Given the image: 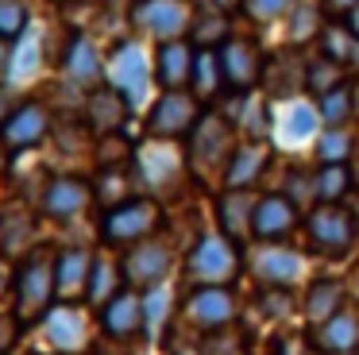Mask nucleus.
Returning a JSON list of instances; mask_svg holds the SVG:
<instances>
[{"label": "nucleus", "mask_w": 359, "mask_h": 355, "mask_svg": "<svg viewBox=\"0 0 359 355\" xmlns=\"http://www.w3.org/2000/svg\"><path fill=\"white\" fill-rule=\"evenodd\" d=\"M55 259H58V251H50V247H32L16 262V274H12V313L24 321V328L27 324H43V316L58 305Z\"/></svg>", "instance_id": "1"}, {"label": "nucleus", "mask_w": 359, "mask_h": 355, "mask_svg": "<svg viewBox=\"0 0 359 355\" xmlns=\"http://www.w3.org/2000/svg\"><path fill=\"white\" fill-rule=\"evenodd\" d=\"M240 131H236V120H228V116L220 112H205L201 123H197L194 131H189V151H186V166L194 170L197 178H209V174H220L224 178V166L228 159L236 154V147H240Z\"/></svg>", "instance_id": "2"}, {"label": "nucleus", "mask_w": 359, "mask_h": 355, "mask_svg": "<svg viewBox=\"0 0 359 355\" xmlns=\"http://www.w3.org/2000/svg\"><path fill=\"white\" fill-rule=\"evenodd\" d=\"M243 270V247L220 232L197 236L186 255V278L194 286H232Z\"/></svg>", "instance_id": "3"}, {"label": "nucleus", "mask_w": 359, "mask_h": 355, "mask_svg": "<svg viewBox=\"0 0 359 355\" xmlns=\"http://www.w3.org/2000/svg\"><path fill=\"white\" fill-rule=\"evenodd\" d=\"M305 239L309 247L328 262H340L351 255L355 247V236H359V216L344 205H313L305 213Z\"/></svg>", "instance_id": "4"}, {"label": "nucleus", "mask_w": 359, "mask_h": 355, "mask_svg": "<svg viewBox=\"0 0 359 355\" xmlns=\"http://www.w3.org/2000/svg\"><path fill=\"white\" fill-rule=\"evenodd\" d=\"M163 228V205L147 193L124 201L116 208H104L101 216V243L104 247H135L143 239H151Z\"/></svg>", "instance_id": "5"}, {"label": "nucleus", "mask_w": 359, "mask_h": 355, "mask_svg": "<svg viewBox=\"0 0 359 355\" xmlns=\"http://www.w3.org/2000/svg\"><path fill=\"white\" fill-rule=\"evenodd\" d=\"M132 170H135V182L147 189V197L163 201L170 193H178L182 178H186V159L174 151V143L151 139L147 147H140L132 154Z\"/></svg>", "instance_id": "6"}, {"label": "nucleus", "mask_w": 359, "mask_h": 355, "mask_svg": "<svg viewBox=\"0 0 359 355\" xmlns=\"http://www.w3.org/2000/svg\"><path fill=\"white\" fill-rule=\"evenodd\" d=\"M197 20L194 0H132V27L147 39H186Z\"/></svg>", "instance_id": "7"}, {"label": "nucleus", "mask_w": 359, "mask_h": 355, "mask_svg": "<svg viewBox=\"0 0 359 355\" xmlns=\"http://www.w3.org/2000/svg\"><path fill=\"white\" fill-rule=\"evenodd\" d=\"M209 108L194 97L189 89H170L151 105L147 112V135L151 139H166V143H178V139H189V131L201 123V116Z\"/></svg>", "instance_id": "8"}, {"label": "nucleus", "mask_w": 359, "mask_h": 355, "mask_svg": "<svg viewBox=\"0 0 359 355\" xmlns=\"http://www.w3.org/2000/svg\"><path fill=\"white\" fill-rule=\"evenodd\" d=\"M174 259H178V251H174L166 239H158V236H151V239H143V243L128 247V255L120 259L124 286H132V290H140V293L155 290V286H163L166 278H170Z\"/></svg>", "instance_id": "9"}, {"label": "nucleus", "mask_w": 359, "mask_h": 355, "mask_svg": "<svg viewBox=\"0 0 359 355\" xmlns=\"http://www.w3.org/2000/svg\"><path fill=\"white\" fill-rule=\"evenodd\" d=\"M182 316L197 332H217L228 324H240V293L232 286H194L182 301Z\"/></svg>", "instance_id": "10"}, {"label": "nucleus", "mask_w": 359, "mask_h": 355, "mask_svg": "<svg viewBox=\"0 0 359 355\" xmlns=\"http://www.w3.org/2000/svg\"><path fill=\"white\" fill-rule=\"evenodd\" d=\"M217 54H220V69H224V89H232L236 97H248V93H255V85H263L266 54L259 39L232 35Z\"/></svg>", "instance_id": "11"}, {"label": "nucleus", "mask_w": 359, "mask_h": 355, "mask_svg": "<svg viewBox=\"0 0 359 355\" xmlns=\"http://www.w3.org/2000/svg\"><path fill=\"white\" fill-rule=\"evenodd\" d=\"M50 131H55V112H50L43 100L27 97V100H20L16 112L4 120V128H0V147H4V151H32V147H39Z\"/></svg>", "instance_id": "12"}, {"label": "nucleus", "mask_w": 359, "mask_h": 355, "mask_svg": "<svg viewBox=\"0 0 359 355\" xmlns=\"http://www.w3.org/2000/svg\"><path fill=\"white\" fill-rule=\"evenodd\" d=\"M302 220L305 213L286 193H259L255 216H251V239H259V243H286Z\"/></svg>", "instance_id": "13"}, {"label": "nucleus", "mask_w": 359, "mask_h": 355, "mask_svg": "<svg viewBox=\"0 0 359 355\" xmlns=\"http://www.w3.org/2000/svg\"><path fill=\"white\" fill-rule=\"evenodd\" d=\"M89 205H93V182H89V178H78V174L47 178V185H43V193H39V213L47 216V220H58V224L81 216Z\"/></svg>", "instance_id": "14"}, {"label": "nucleus", "mask_w": 359, "mask_h": 355, "mask_svg": "<svg viewBox=\"0 0 359 355\" xmlns=\"http://www.w3.org/2000/svg\"><path fill=\"white\" fill-rule=\"evenodd\" d=\"M101 328L104 336L120 340V344H132V340L147 336V309H143V293L124 286L120 293H112L101 305Z\"/></svg>", "instance_id": "15"}, {"label": "nucleus", "mask_w": 359, "mask_h": 355, "mask_svg": "<svg viewBox=\"0 0 359 355\" xmlns=\"http://www.w3.org/2000/svg\"><path fill=\"white\" fill-rule=\"evenodd\" d=\"M58 66H62L66 85H74L78 93H93L104 85V62H101V51H97V43L89 35H70Z\"/></svg>", "instance_id": "16"}, {"label": "nucleus", "mask_w": 359, "mask_h": 355, "mask_svg": "<svg viewBox=\"0 0 359 355\" xmlns=\"http://www.w3.org/2000/svg\"><path fill=\"white\" fill-rule=\"evenodd\" d=\"M128 112H132V100L116 85H101V89L86 93V100H81V123L93 135H116L128 123Z\"/></svg>", "instance_id": "17"}, {"label": "nucleus", "mask_w": 359, "mask_h": 355, "mask_svg": "<svg viewBox=\"0 0 359 355\" xmlns=\"http://www.w3.org/2000/svg\"><path fill=\"white\" fill-rule=\"evenodd\" d=\"M43 332H47L50 347L58 355H78L86 347L89 336V321H86V309L78 301H58L47 316H43Z\"/></svg>", "instance_id": "18"}, {"label": "nucleus", "mask_w": 359, "mask_h": 355, "mask_svg": "<svg viewBox=\"0 0 359 355\" xmlns=\"http://www.w3.org/2000/svg\"><path fill=\"white\" fill-rule=\"evenodd\" d=\"M251 274L263 286H286V290H294L305 274V259L297 251H290L286 243H263L251 255Z\"/></svg>", "instance_id": "19"}, {"label": "nucleus", "mask_w": 359, "mask_h": 355, "mask_svg": "<svg viewBox=\"0 0 359 355\" xmlns=\"http://www.w3.org/2000/svg\"><path fill=\"white\" fill-rule=\"evenodd\" d=\"M147 81H151V66H147V54H143L140 43H120L112 51V62H109V85H116L128 100H143L147 93Z\"/></svg>", "instance_id": "20"}, {"label": "nucleus", "mask_w": 359, "mask_h": 355, "mask_svg": "<svg viewBox=\"0 0 359 355\" xmlns=\"http://www.w3.org/2000/svg\"><path fill=\"white\" fill-rule=\"evenodd\" d=\"M194 58L197 51L186 43V39H170V43H158L155 62H151V77L158 81V89H189L194 81Z\"/></svg>", "instance_id": "21"}, {"label": "nucleus", "mask_w": 359, "mask_h": 355, "mask_svg": "<svg viewBox=\"0 0 359 355\" xmlns=\"http://www.w3.org/2000/svg\"><path fill=\"white\" fill-rule=\"evenodd\" d=\"M313 340V351L317 355H351L359 351V309L344 305L336 316H328L325 324L309 332Z\"/></svg>", "instance_id": "22"}, {"label": "nucleus", "mask_w": 359, "mask_h": 355, "mask_svg": "<svg viewBox=\"0 0 359 355\" xmlns=\"http://www.w3.org/2000/svg\"><path fill=\"white\" fill-rule=\"evenodd\" d=\"M93 259H97V251H89V247H66V251H58V259H55L58 301H86Z\"/></svg>", "instance_id": "23"}, {"label": "nucleus", "mask_w": 359, "mask_h": 355, "mask_svg": "<svg viewBox=\"0 0 359 355\" xmlns=\"http://www.w3.org/2000/svg\"><path fill=\"white\" fill-rule=\"evenodd\" d=\"M255 193L251 189H224L217 197V224L220 236H228L232 243H248L251 239V216H255Z\"/></svg>", "instance_id": "24"}, {"label": "nucleus", "mask_w": 359, "mask_h": 355, "mask_svg": "<svg viewBox=\"0 0 359 355\" xmlns=\"http://www.w3.org/2000/svg\"><path fill=\"white\" fill-rule=\"evenodd\" d=\"M271 166V147L266 143H240L236 154L224 166V185L228 189H255Z\"/></svg>", "instance_id": "25"}, {"label": "nucleus", "mask_w": 359, "mask_h": 355, "mask_svg": "<svg viewBox=\"0 0 359 355\" xmlns=\"http://www.w3.org/2000/svg\"><path fill=\"white\" fill-rule=\"evenodd\" d=\"M344 305H348V286H344L340 278H313L309 290H305V297H302L305 324L317 328V324L328 321V316L340 313Z\"/></svg>", "instance_id": "26"}, {"label": "nucleus", "mask_w": 359, "mask_h": 355, "mask_svg": "<svg viewBox=\"0 0 359 355\" xmlns=\"http://www.w3.org/2000/svg\"><path fill=\"white\" fill-rule=\"evenodd\" d=\"M263 85H266V97H294L297 89H305V62L290 51L266 54Z\"/></svg>", "instance_id": "27"}, {"label": "nucleus", "mask_w": 359, "mask_h": 355, "mask_svg": "<svg viewBox=\"0 0 359 355\" xmlns=\"http://www.w3.org/2000/svg\"><path fill=\"white\" fill-rule=\"evenodd\" d=\"M35 239V216L24 205L0 208V255H27Z\"/></svg>", "instance_id": "28"}, {"label": "nucleus", "mask_w": 359, "mask_h": 355, "mask_svg": "<svg viewBox=\"0 0 359 355\" xmlns=\"http://www.w3.org/2000/svg\"><path fill=\"white\" fill-rule=\"evenodd\" d=\"M135 185L140 182H135L132 162H124V166H101V174H97V182H93V201H101L104 208H116V205H124V201L140 197Z\"/></svg>", "instance_id": "29"}, {"label": "nucleus", "mask_w": 359, "mask_h": 355, "mask_svg": "<svg viewBox=\"0 0 359 355\" xmlns=\"http://www.w3.org/2000/svg\"><path fill=\"white\" fill-rule=\"evenodd\" d=\"M189 93H194L201 105H212V100L224 93V69H220V54L209 51V46H197L194 58V81H189Z\"/></svg>", "instance_id": "30"}, {"label": "nucleus", "mask_w": 359, "mask_h": 355, "mask_svg": "<svg viewBox=\"0 0 359 355\" xmlns=\"http://www.w3.org/2000/svg\"><path fill=\"white\" fill-rule=\"evenodd\" d=\"M124 290V270H120L116 259H109L104 251H97L93 259V274H89V290H86V305H97L101 309L112 293Z\"/></svg>", "instance_id": "31"}, {"label": "nucleus", "mask_w": 359, "mask_h": 355, "mask_svg": "<svg viewBox=\"0 0 359 355\" xmlns=\"http://www.w3.org/2000/svg\"><path fill=\"white\" fill-rule=\"evenodd\" d=\"M317 43H320V54H325V58H332V62H340L344 69L359 66V39L344 27V20H328Z\"/></svg>", "instance_id": "32"}, {"label": "nucleus", "mask_w": 359, "mask_h": 355, "mask_svg": "<svg viewBox=\"0 0 359 355\" xmlns=\"http://www.w3.org/2000/svg\"><path fill=\"white\" fill-rule=\"evenodd\" d=\"M317 182V205H344V197L351 193V170L348 162H320L313 170Z\"/></svg>", "instance_id": "33"}, {"label": "nucleus", "mask_w": 359, "mask_h": 355, "mask_svg": "<svg viewBox=\"0 0 359 355\" xmlns=\"http://www.w3.org/2000/svg\"><path fill=\"white\" fill-rule=\"evenodd\" d=\"M325 23H328L325 8L313 4V0H297V4L290 8V43H294V46H305L309 39H320Z\"/></svg>", "instance_id": "34"}, {"label": "nucleus", "mask_w": 359, "mask_h": 355, "mask_svg": "<svg viewBox=\"0 0 359 355\" xmlns=\"http://www.w3.org/2000/svg\"><path fill=\"white\" fill-rule=\"evenodd\" d=\"M236 131L243 135V143H266L271 131V108L259 97H240V116H236Z\"/></svg>", "instance_id": "35"}, {"label": "nucleus", "mask_w": 359, "mask_h": 355, "mask_svg": "<svg viewBox=\"0 0 359 355\" xmlns=\"http://www.w3.org/2000/svg\"><path fill=\"white\" fill-rule=\"evenodd\" d=\"M189 35H194L197 46L220 51V46L232 39V15H228V12H217V8H209V12H197V20H194V27H189Z\"/></svg>", "instance_id": "36"}, {"label": "nucleus", "mask_w": 359, "mask_h": 355, "mask_svg": "<svg viewBox=\"0 0 359 355\" xmlns=\"http://www.w3.org/2000/svg\"><path fill=\"white\" fill-rule=\"evenodd\" d=\"M317 116L325 128H348L351 116H355V89H351V81L325 93V97H317Z\"/></svg>", "instance_id": "37"}, {"label": "nucleus", "mask_w": 359, "mask_h": 355, "mask_svg": "<svg viewBox=\"0 0 359 355\" xmlns=\"http://www.w3.org/2000/svg\"><path fill=\"white\" fill-rule=\"evenodd\" d=\"M340 85H348V69H344L340 62L325 58V54L305 62V89H309L313 97H325V93L340 89Z\"/></svg>", "instance_id": "38"}, {"label": "nucleus", "mask_w": 359, "mask_h": 355, "mask_svg": "<svg viewBox=\"0 0 359 355\" xmlns=\"http://www.w3.org/2000/svg\"><path fill=\"white\" fill-rule=\"evenodd\" d=\"M197 355H251V336L240 324H228V328H217V332H201Z\"/></svg>", "instance_id": "39"}, {"label": "nucleus", "mask_w": 359, "mask_h": 355, "mask_svg": "<svg viewBox=\"0 0 359 355\" xmlns=\"http://www.w3.org/2000/svg\"><path fill=\"white\" fill-rule=\"evenodd\" d=\"M27 23H32V4L27 0H0V39H16L27 35Z\"/></svg>", "instance_id": "40"}, {"label": "nucleus", "mask_w": 359, "mask_h": 355, "mask_svg": "<svg viewBox=\"0 0 359 355\" xmlns=\"http://www.w3.org/2000/svg\"><path fill=\"white\" fill-rule=\"evenodd\" d=\"M294 309H297V297L286 286H263V290H259V313H263L266 321H286Z\"/></svg>", "instance_id": "41"}, {"label": "nucleus", "mask_w": 359, "mask_h": 355, "mask_svg": "<svg viewBox=\"0 0 359 355\" xmlns=\"http://www.w3.org/2000/svg\"><path fill=\"white\" fill-rule=\"evenodd\" d=\"M351 154V131L348 128H325L317 139V159L320 162H348Z\"/></svg>", "instance_id": "42"}, {"label": "nucleus", "mask_w": 359, "mask_h": 355, "mask_svg": "<svg viewBox=\"0 0 359 355\" xmlns=\"http://www.w3.org/2000/svg\"><path fill=\"white\" fill-rule=\"evenodd\" d=\"M317 123H320V116H317L313 105H290L286 123H282V135L286 139H309L313 131H317Z\"/></svg>", "instance_id": "43"}, {"label": "nucleus", "mask_w": 359, "mask_h": 355, "mask_svg": "<svg viewBox=\"0 0 359 355\" xmlns=\"http://www.w3.org/2000/svg\"><path fill=\"white\" fill-rule=\"evenodd\" d=\"M294 4L297 0H243V12L255 23H274V20H282V15H290Z\"/></svg>", "instance_id": "44"}, {"label": "nucleus", "mask_w": 359, "mask_h": 355, "mask_svg": "<svg viewBox=\"0 0 359 355\" xmlns=\"http://www.w3.org/2000/svg\"><path fill=\"white\" fill-rule=\"evenodd\" d=\"M20 332H24V321L16 313H0V355H12V347L20 344Z\"/></svg>", "instance_id": "45"}, {"label": "nucleus", "mask_w": 359, "mask_h": 355, "mask_svg": "<svg viewBox=\"0 0 359 355\" xmlns=\"http://www.w3.org/2000/svg\"><path fill=\"white\" fill-rule=\"evenodd\" d=\"M35 66H39V43H35V39H27V43H24V62H16L12 69H16L20 77H32Z\"/></svg>", "instance_id": "46"}, {"label": "nucleus", "mask_w": 359, "mask_h": 355, "mask_svg": "<svg viewBox=\"0 0 359 355\" xmlns=\"http://www.w3.org/2000/svg\"><path fill=\"white\" fill-rule=\"evenodd\" d=\"M320 8H325V15L344 20L348 12H355V8H359V0H320Z\"/></svg>", "instance_id": "47"}, {"label": "nucleus", "mask_w": 359, "mask_h": 355, "mask_svg": "<svg viewBox=\"0 0 359 355\" xmlns=\"http://www.w3.org/2000/svg\"><path fill=\"white\" fill-rule=\"evenodd\" d=\"M16 105H20V100L12 97V89H4V85H0V128H4V120L16 112Z\"/></svg>", "instance_id": "48"}, {"label": "nucleus", "mask_w": 359, "mask_h": 355, "mask_svg": "<svg viewBox=\"0 0 359 355\" xmlns=\"http://www.w3.org/2000/svg\"><path fill=\"white\" fill-rule=\"evenodd\" d=\"M8 69H12V43L8 39H0V81H4Z\"/></svg>", "instance_id": "49"}, {"label": "nucleus", "mask_w": 359, "mask_h": 355, "mask_svg": "<svg viewBox=\"0 0 359 355\" xmlns=\"http://www.w3.org/2000/svg\"><path fill=\"white\" fill-rule=\"evenodd\" d=\"M209 8H217V12H228V15H232L236 8H243V0H209Z\"/></svg>", "instance_id": "50"}, {"label": "nucleus", "mask_w": 359, "mask_h": 355, "mask_svg": "<svg viewBox=\"0 0 359 355\" xmlns=\"http://www.w3.org/2000/svg\"><path fill=\"white\" fill-rule=\"evenodd\" d=\"M344 27H348L351 35L359 39V8H355V12H348V15H344Z\"/></svg>", "instance_id": "51"}, {"label": "nucleus", "mask_w": 359, "mask_h": 355, "mask_svg": "<svg viewBox=\"0 0 359 355\" xmlns=\"http://www.w3.org/2000/svg\"><path fill=\"white\" fill-rule=\"evenodd\" d=\"M27 355H35V351H27Z\"/></svg>", "instance_id": "52"}, {"label": "nucleus", "mask_w": 359, "mask_h": 355, "mask_svg": "<svg viewBox=\"0 0 359 355\" xmlns=\"http://www.w3.org/2000/svg\"><path fill=\"white\" fill-rule=\"evenodd\" d=\"M351 355H359V351H351Z\"/></svg>", "instance_id": "53"}, {"label": "nucleus", "mask_w": 359, "mask_h": 355, "mask_svg": "<svg viewBox=\"0 0 359 355\" xmlns=\"http://www.w3.org/2000/svg\"><path fill=\"white\" fill-rule=\"evenodd\" d=\"M355 216H359V213H355Z\"/></svg>", "instance_id": "54"}]
</instances>
